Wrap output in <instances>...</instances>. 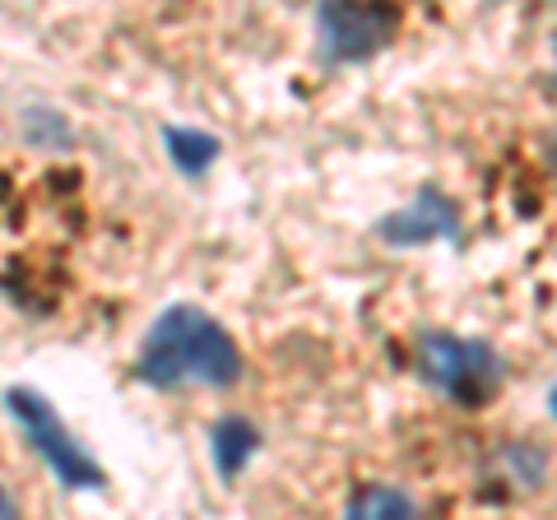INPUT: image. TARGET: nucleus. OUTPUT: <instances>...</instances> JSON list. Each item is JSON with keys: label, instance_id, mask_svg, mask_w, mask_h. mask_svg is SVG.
I'll list each match as a JSON object with an SVG mask.
<instances>
[{"label": "nucleus", "instance_id": "obj_1", "mask_svg": "<svg viewBox=\"0 0 557 520\" xmlns=\"http://www.w3.org/2000/svg\"><path fill=\"white\" fill-rule=\"evenodd\" d=\"M135 376L149 381V386H186V381H200V386L223 391L242 376V354H237L233 335L223 331L209 311L177 302L149 325L145 344H139V358H135Z\"/></svg>", "mask_w": 557, "mask_h": 520}, {"label": "nucleus", "instance_id": "obj_2", "mask_svg": "<svg viewBox=\"0 0 557 520\" xmlns=\"http://www.w3.org/2000/svg\"><path fill=\"white\" fill-rule=\"evenodd\" d=\"M418 372L432 381L446 400H456L465 409H479L493 400V391L502 386V358L487 349L483 339H460L446 331H428L418 339Z\"/></svg>", "mask_w": 557, "mask_h": 520}, {"label": "nucleus", "instance_id": "obj_3", "mask_svg": "<svg viewBox=\"0 0 557 520\" xmlns=\"http://www.w3.org/2000/svg\"><path fill=\"white\" fill-rule=\"evenodd\" d=\"M10 413H14V423L24 428V437L33 442V450H38L51 470H57V479H65L70 488H102V470L94 465V456L70 437L65 423L57 419V409H51L42 395L10 391Z\"/></svg>", "mask_w": 557, "mask_h": 520}, {"label": "nucleus", "instance_id": "obj_4", "mask_svg": "<svg viewBox=\"0 0 557 520\" xmlns=\"http://www.w3.org/2000/svg\"><path fill=\"white\" fill-rule=\"evenodd\" d=\"M317 38L325 61H368L391 38V14L368 0H321Z\"/></svg>", "mask_w": 557, "mask_h": 520}, {"label": "nucleus", "instance_id": "obj_5", "mask_svg": "<svg viewBox=\"0 0 557 520\" xmlns=\"http://www.w3.org/2000/svg\"><path fill=\"white\" fill-rule=\"evenodd\" d=\"M376 233L391 247H423V242H437V237H456V205L442 190H423L413 205H405L399 214L381 223Z\"/></svg>", "mask_w": 557, "mask_h": 520}, {"label": "nucleus", "instance_id": "obj_6", "mask_svg": "<svg viewBox=\"0 0 557 520\" xmlns=\"http://www.w3.org/2000/svg\"><path fill=\"white\" fill-rule=\"evenodd\" d=\"M251 450H256V428L247 419H223L214 437H209V456H214L223 479H237L242 465L251 460Z\"/></svg>", "mask_w": 557, "mask_h": 520}, {"label": "nucleus", "instance_id": "obj_7", "mask_svg": "<svg viewBox=\"0 0 557 520\" xmlns=\"http://www.w3.org/2000/svg\"><path fill=\"white\" fill-rule=\"evenodd\" d=\"M163 140H168L172 163H177L186 177H200V172L214 163V153H219L214 135H200V131H163Z\"/></svg>", "mask_w": 557, "mask_h": 520}, {"label": "nucleus", "instance_id": "obj_8", "mask_svg": "<svg viewBox=\"0 0 557 520\" xmlns=\"http://www.w3.org/2000/svg\"><path fill=\"white\" fill-rule=\"evenodd\" d=\"M413 497L399 493V488H386V483H368L362 493L348 497V516H413Z\"/></svg>", "mask_w": 557, "mask_h": 520}, {"label": "nucleus", "instance_id": "obj_9", "mask_svg": "<svg viewBox=\"0 0 557 520\" xmlns=\"http://www.w3.org/2000/svg\"><path fill=\"white\" fill-rule=\"evenodd\" d=\"M548 159H553V168H557V135H553V149H548Z\"/></svg>", "mask_w": 557, "mask_h": 520}]
</instances>
